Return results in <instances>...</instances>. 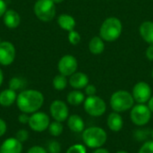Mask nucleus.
<instances>
[{
	"label": "nucleus",
	"instance_id": "obj_35",
	"mask_svg": "<svg viewBox=\"0 0 153 153\" xmlns=\"http://www.w3.org/2000/svg\"><path fill=\"white\" fill-rule=\"evenodd\" d=\"M7 130V125L5 123V121L0 117V137H2Z\"/></svg>",
	"mask_w": 153,
	"mask_h": 153
},
{
	"label": "nucleus",
	"instance_id": "obj_40",
	"mask_svg": "<svg viewBox=\"0 0 153 153\" xmlns=\"http://www.w3.org/2000/svg\"><path fill=\"white\" fill-rule=\"evenodd\" d=\"M3 81H4V74H3L2 69L0 68V86H1L2 83H3Z\"/></svg>",
	"mask_w": 153,
	"mask_h": 153
},
{
	"label": "nucleus",
	"instance_id": "obj_9",
	"mask_svg": "<svg viewBox=\"0 0 153 153\" xmlns=\"http://www.w3.org/2000/svg\"><path fill=\"white\" fill-rule=\"evenodd\" d=\"M132 95L134 101H136L138 104H145L152 96V88L147 82H139L134 86Z\"/></svg>",
	"mask_w": 153,
	"mask_h": 153
},
{
	"label": "nucleus",
	"instance_id": "obj_28",
	"mask_svg": "<svg viewBox=\"0 0 153 153\" xmlns=\"http://www.w3.org/2000/svg\"><path fill=\"white\" fill-rule=\"evenodd\" d=\"M68 40L72 45H77L81 41V35L79 34V32L75 31L74 30H71L69 31L68 34Z\"/></svg>",
	"mask_w": 153,
	"mask_h": 153
},
{
	"label": "nucleus",
	"instance_id": "obj_34",
	"mask_svg": "<svg viewBox=\"0 0 153 153\" xmlns=\"http://www.w3.org/2000/svg\"><path fill=\"white\" fill-rule=\"evenodd\" d=\"M29 120H30V117H29V114H26V113H21L19 116H18V122L20 124H22V125H26L29 123Z\"/></svg>",
	"mask_w": 153,
	"mask_h": 153
},
{
	"label": "nucleus",
	"instance_id": "obj_36",
	"mask_svg": "<svg viewBox=\"0 0 153 153\" xmlns=\"http://www.w3.org/2000/svg\"><path fill=\"white\" fill-rule=\"evenodd\" d=\"M146 57L151 60L153 61V45H150L146 50Z\"/></svg>",
	"mask_w": 153,
	"mask_h": 153
},
{
	"label": "nucleus",
	"instance_id": "obj_10",
	"mask_svg": "<svg viewBox=\"0 0 153 153\" xmlns=\"http://www.w3.org/2000/svg\"><path fill=\"white\" fill-rule=\"evenodd\" d=\"M49 112L51 117L55 121L65 122L69 117V108L65 102L60 100H54L49 107Z\"/></svg>",
	"mask_w": 153,
	"mask_h": 153
},
{
	"label": "nucleus",
	"instance_id": "obj_17",
	"mask_svg": "<svg viewBox=\"0 0 153 153\" xmlns=\"http://www.w3.org/2000/svg\"><path fill=\"white\" fill-rule=\"evenodd\" d=\"M67 126L74 133H82L85 128V124L79 115H71L67 118Z\"/></svg>",
	"mask_w": 153,
	"mask_h": 153
},
{
	"label": "nucleus",
	"instance_id": "obj_13",
	"mask_svg": "<svg viewBox=\"0 0 153 153\" xmlns=\"http://www.w3.org/2000/svg\"><path fill=\"white\" fill-rule=\"evenodd\" d=\"M22 143L15 137H9L0 146V153H22Z\"/></svg>",
	"mask_w": 153,
	"mask_h": 153
},
{
	"label": "nucleus",
	"instance_id": "obj_32",
	"mask_svg": "<svg viewBox=\"0 0 153 153\" xmlns=\"http://www.w3.org/2000/svg\"><path fill=\"white\" fill-rule=\"evenodd\" d=\"M27 153H48V152L39 145H34L28 150Z\"/></svg>",
	"mask_w": 153,
	"mask_h": 153
},
{
	"label": "nucleus",
	"instance_id": "obj_26",
	"mask_svg": "<svg viewBox=\"0 0 153 153\" xmlns=\"http://www.w3.org/2000/svg\"><path fill=\"white\" fill-rule=\"evenodd\" d=\"M149 134H150L149 129H139L134 132V136L137 141L142 142V141H144L145 139H147Z\"/></svg>",
	"mask_w": 153,
	"mask_h": 153
},
{
	"label": "nucleus",
	"instance_id": "obj_5",
	"mask_svg": "<svg viewBox=\"0 0 153 153\" xmlns=\"http://www.w3.org/2000/svg\"><path fill=\"white\" fill-rule=\"evenodd\" d=\"M35 15L42 22H50L56 15V4L52 0H37L34 4Z\"/></svg>",
	"mask_w": 153,
	"mask_h": 153
},
{
	"label": "nucleus",
	"instance_id": "obj_27",
	"mask_svg": "<svg viewBox=\"0 0 153 153\" xmlns=\"http://www.w3.org/2000/svg\"><path fill=\"white\" fill-rule=\"evenodd\" d=\"M66 153H87V150L84 145L76 143L70 146L66 151Z\"/></svg>",
	"mask_w": 153,
	"mask_h": 153
},
{
	"label": "nucleus",
	"instance_id": "obj_37",
	"mask_svg": "<svg viewBox=\"0 0 153 153\" xmlns=\"http://www.w3.org/2000/svg\"><path fill=\"white\" fill-rule=\"evenodd\" d=\"M6 12V4L4 0H0V17L4 16Z\"/></svg>",
	"mask_w": 153,
	"mask_h": 153
},
{
	"label": "nucleus",
	"instance_id": "obj_12",
	"mask_svg": "<svg viewBox=\"0 0 153 153\" xmlns=\"http://www.w3.org/2000/svg\"><path fill=\"white\" fill-rule=\"evenodd\" d=\"M15 58V48L10 41L0 42V65H10Z\"/></svg>",
	"mask_w": 153,
	"mask_h": 153
},
{
	"label": "nucleus",
	"instance_id": "obj_39",
	"mask_svg": "<svg viewBox=\"0 0 153 153\" xmlns=\"http://www.w3.org/2000/svg\"><path fill=\"white\" fill-rule=\"evenodd\" d=\"M150 108V110L152 111V113H153V96L151 97V99L148 101V105H147Z\"/></svg>",
	"mask_w": 153,
	"mask_h": 153
},
{
	"label": "nucleus",
	"instance_id": "obj_22",
	"mask_svg": "<svg viewBox=\"0 0 153 153\" xmlns=\"http://www.w3.org/2000/svg\"><path fill=\"white\" fill-rule=\"evenodd\" d=\"M66 100L68 104L71 106H80L82 104L85 100V96L84 93H82L80 90H74L70 91L66 97Z\"/></svg>",
	"mask_w": 153,
	"mask_h": 153
},
{
	"label": "nucleus",
	"instance_id": "obj_16",
	"mask_svg": "<svg viewBox=\"0 0 153 153\" xmlns=\"http://www.w3.org/2000/svg\"><path fill=\"white\" fill-rule=\"evenodd\" d=\"M3 18H4V25L9 29H15L20 25L21 17H20L19 13L13 9L6 10Z\"/></svg>",
	"mask_w": 153,
	"mask_h": 153
},
{
	"label": "nucleus",
	"instance_id": "obj_14",
	"mask_svg": "<svg viewBox=\"0 0 153 153\" xmlns=\"http://www.w3.org/2000/svg\"><path fill=\"white\" fill-rule=\"evenodd\" d=\"M69 84L74 90H82L89 84V77L82 72H75L70 76Z\"/></svg>",
	"mask_w": 153,
	"mask_h": 153
},
{
	"label": "nucleus",
	"instance_id": "obj_21",
	"mask_svg": "<svg viewBox=\"0 0 153 153\" xmlns=\"http://www.w3.org/2000/svg\"><path fill=\"white\" fill-rule=\"evenodd\" d=\"M105 49V43L104 40L100 36L93 37L90 43H89V50L91 53L94 55H100L101 54Z\"/></svg>",
	"mask_w": 153,
	"mask_h": 153
},
{
	"label": "nucleus",
	"instance_id": "obj_29",
	"mask_svg": "<svg viewBox=\"0 0 153 153\" xmlns=\"http://www.w3.org/2000/svg\"><path fill=\"white\" fill-rule=\"evenodd\" d=\"M138 153H153V140L146 141L138 151Z\"/></svg>",
	"mask_w": 153,
	"mask_h": 153
},
{
	"label": "nucleus",
	"instance_id": "obj_18",
	"mask_svg": "<svg viewBox=\"0 0 153 153\" xmlns=\"http://www.w3.org/2000/svg\"><path fill=\"white\" fill-rule=\"evenodd\" d=\"M17 94L16 91L8 88L0 92V106L7 108L11 107L14 102H16Z\"/></svg>",
	"mask_w": 153,
	"mask_h": 153
},
{
	"label": "nucleus",
	"instance_id": "obj_44",
	"mask_svg": "<svg viewBox=\"0 0 153 153\" xmlns=\"http://www.w3.org/2000/svg\"><path fill=\"white\" fill-rule=\"evenodd\" d=\"M152 77L153 78V70H152Z\"/></svg>",
	"mask_w": 153,
	"mask_h": 153
},
{
	"label": "nucleus",
	"instance_id": "obj_42",
	"mask_svg": "<svg viewBox=\"0 0 153 153\" xmlns=\"http://www.w3.org/2000/svg\"><path fill=\"white\" fill-rule=\"evenodd\" d=\"M116 153H128L127 152H126V151H119V152H117Z\"/></svg>",
	"mask_w": 153,
	"mask_h": 153
},
{
	"label": "nucleus",
	"instance_id": "obj_1",
	"mask_svg": "<svg viewBox=\"0 0 153 153\" xmlns=\"http://www.w3.org/2000/svg\"><path fill=\"white\" fill-rule=\"evenodd\" d=\"M44 104V95L37 90L22 91L16 99L17 108L21 112L26 114H33L42 108Z\"/></svg>",
	"mask_w": 153,
	"mask_h": 153
},
{
	"label": "nucleus",
	"instance_id": "obj_19",
	"mask_svg": "<svg viewBox=\"0 0 153 153\" xmlns=\"http://www.w3.org/2000/svg\"><path fill=\"white\" fill-rule=\"evenodd\" d=\"M140 35L143 39L144 41L149 43L150 45H153V22L146 21L143 22L139 28Z\"/></svg>",
	"mask_w": 153,
	"mask_h": 153
},
{
	"label": "nucleus",
	"instance_id": "obj_8",
	"mask_svg": "<svg viewBox=\"0 0 153 153\" xmlns=\"http://www.w3.org/2000/svg\"><path fill=\"white\" fill-rule=\"evenodd\" d=\"M50 123V118L48 114L42 111H37L30 116L28 125L32 131L41 133L48 129Z\"/></svg>",
	"mask_w": 153,
	"mask_h": 153
},
{
	"label": "nucleus",
	"instance_id": "obj_20",
	"mask_svg": "<svg viewBox=\"0 0 153 153\" xmlns=\"http://www.w3.org/2000/svg\"><path fill=\"white\" fill-rule=\"evenodd\" d=\"M57 23L63 30H67V31L74 30L76 25L74 18L67 13H63L59 15L57 18Z\"/></svg>",
	"mask_w": 153,
	"mask_h": 153
},
{
	"label": "nucleus",
	"instance_id": "obj_6",
	"mask_svg": "<svg viewBox=\"0 0 153 153\" xmlns=\"http://www.w3.org/2000/svg\"><path fill=\"white\" fill-rule=\"evenodd\" d=\"M83 108L85 112L91 117H101L107 110V104L100 97L94 95L89 96L83 102Z\"/></svg>",
	"mask_w": 153,
	"mask_h": 153
},
{
	"label": "nucleus",
	"instance_id": "obj_41",
	"mask_svg": "<svg viewBox=\"0 0 153 153\" xmlns=\"http://www.w3.org/2000/svg\"><path fill=\"white\" fill-rule=\"evenodd\" d=\"M55 4H60V3H62V2H64L65 0H52Z\"/></svg>",
	"mask_w": 153,
	"mask_h": 153
},
{
	"label": "nucleus",
	"instance_id": "obj_23",
	"mask_svg": "<svg viewBox=\"0 0 153 153\" xmlns=\"http://www.w3.org/2000/svg\"><path fill=\"white\" fill-rule=\"evenodd\" d=\"M67 79L66 76L63 74H57L54 77L53 79V87L56 91H63L66 88L67 86Z\"/></svg>",
	"mask_w": 153,
	"mask_h": 153
},
{
	"label": "nucleus",
	"instance_id": "obj_7",
	"mask_svg": "<svg viewBox=\"0 0 153 153\" xmlns=\"http://www.w3.org/2000/svg\"><path fill=\"white\" fill-rule=\"evenodd\" d=\"M152 111L145 104H137L131 108L130 119L137 126L147 125L152 118Z\"/></svg>",
	"mask_w": 153,
	"mask_h": 153
},
{
	"label": "nucleus",
	"instance_id": "obj_3",
	"mask_svg": "<svg viewBox=\"0 0 153 153\" xmlns=\"http://www.w3.org/2000/svg\"><path fill=\"white\" fill-rule=\"evenodd\" d=\"M122 22L117 17H109L106 19L100 26V37L104 41H115L122 33Z\"/></svg>",
	"mask_w": 153,
	"mask_h": 153
},
{
	"label": "nucleus",
	"instance_id": "obj_43",
	"mask_svg": "<svg viewBox=\"0 0 153 153\" xmlns=\"http://www.w3.org/2000/svg\"><path fill=\"white\" fill-rule=\"evenodd\" d=\"M152 134V140H153V130L152 131V134Z\"/></svg>",
	"mask_w": 153,
	"mask_h": 153
},
{
	"label": "nucleus",
	"instance_id": "obj_11",
	"mask_svg": "<svg viewBox=\"0 0 153 153\" xmlns=\"http://www.w3.org/2000/svg\"><path fill=\"white\" fill-rule=\"evenodd\" d=\"M77 67V59L72 55H65L64 56H62L57 65L59 73L65 76H71L76 72Z\"/></svg>",
	"mask_w": 153,
	"mask_h": 153
},
{
	"label": "nucleus",
	"instance_id": "obj_38",
	"mask_svg": "<svg viewBox=\"0 0 153 153\" xmlns=\"http://www.w3.org/2000/svg\"><path fill=\"white\" fill-rule=\"evenodd\" d=\"M92 153H110L107 149L103 148V147H100V148H97L94 150V152Z\"/></svg>",
	"mask_w": 153,
	"mask_h": 153
},
{
	"label": "nucleus",
	"instance_id": "obj_2",
	"mask_svg": "<svg viewBox=\"0 0 153 153\" xmlns=\"http://www.w3.org/2000/svg\"><path fill=\"white\" fill-rule=\"evenodd\" d=\"M82 142L90 149L102 147L108 139L106 131L100 126H90L83 130L82 134Z\"/></svg>",
	"mask_w": 153,
	"mask_h": 153
},
{
	"label": "nucleus",
	"instance_id": "obj_30",
	"mask_svg": "<svg viewBox=\"0 0 153 153\" xmlns=\"http://www.w3.org/2000/svg\"><path fill=\"white\" fill-rule=\"evenodd\" d=\"M15 138L20 141L22 143L26 142L29 138V132L26 129H20L17 131L16 134H15Z\"/></svg>",
	"mask_w": 153,
	"mask_h": 153
},
{
	"label": "nucleus",
	"instance_id": "obj_33",
	"mask_svg": "<svg viewBox=\"0 0 153 153\" xmlns=\"http://www.w3.org/2000/svg\"><path fill=\"white\" fill-rule=\"evenodd\" d=\"M85 94L89 97V96H94L96 95L97 92V89L93 84H88L85 88Z\"/></svg>",
	"mask_w": 153,
	"mask_h": 153
},
{
	"label": "nucleus",
	"instance_id": "obj_4",
	"mask_svg": "<svg viewBox=\"0 0 153 153\" xmlns=\"http://www.w3.org/2000/svg\"><path fill=\"white\" fill-rule=\"evenodd\" d=\"M109 103L113 111L123 113L130 110L134 106V100L132 93H130L129 91L119 90L115 91L111 95Z\"/></svg>",
	"mask_w": 153,
	"mask_h": 153
},
{
	"label": "nucleus",
	"instance_id": "obj_31",
	"mask_svg": "<svg viewBox=\"0 0 153 153\" xmlns=\"http://www.w3.org/2000/svg\"><path fill=\"white\" fill-rule=\"evenodd\" d=\"M48 152L49 153H60L61 145L56 141H52L48 145Z\"/></svg>",
	"mask_w": 153,
	"mask_h": 153
},
{
	"label": "nucleus",
	"instance_id": "obj_25",
	"mask_svg": "<svg viewBox=\"0 0 153 153\" xmlns=\"http://www.w3.org/2000/svg\"><path fill=\"white\" fill-rule=\"evenodd\" d=\"M23 86H24L23 81L19 77H13L9 82V88L15 91L22 89Z\"/></svg>",
	"mask_w": 153,
	"mask_h": 153
},
{
	"label": "nucleus",
	"instance_id": "obj_15",
	"mask_svg": "<svg viewBox=\"0 0 153 153\" xmlns=\"http://www.w3.org/2000/svg\"><path fill=\"white\" fill-rule=\"evenodd\" d=\"M107 125L109 130L117 133L122 130L124 126V120L122 116L117 112H112L108 115L107 119Z\"/></svg>",
	"mask_w": 153,
	"mask_h": 153
},
{
	"label": "nucleus",
	"instance_id": "obj_24",
	"mask_svg": "<svg viewBox=\"0 0 153 153\" xmlns=\"http://www.w3.org/2000/svg\"><path fill=\"white\" fill-rule=\"evenodd\" d=\"M48 132L54 137L60 136L64 132V126L62 125L61 122L54 121V122L50 123V125L48 126Z\"/></svg>",
	"mask_w": 153,
	"mask_h": 153
}]
</instances>
